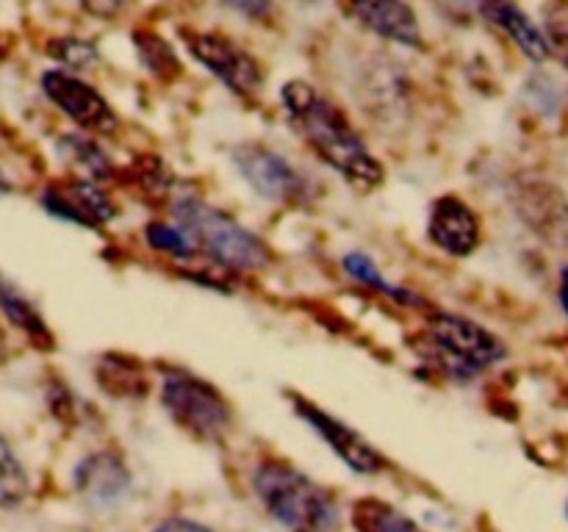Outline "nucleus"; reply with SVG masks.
I'll return each instance as SVG.
<instances>
[{
  "label": "nucleus",
  "instance_id": "f257e3e1",
  "mask_svg": "<svg viewBox=\"0 0 568 532\" xmlns=\"http://www.w3.org/2000/svg\"><path fill=\"white\" fill-rule=\"evenodd\" d=\"M281 109L288 127L303 139L316 161H322L349 188L372 194L386 183L383 161L331 94L305 78H292L281 86Z\"/></svg>",
  "mask_w": 568,
  "mask_h": 532
},
{
  "label": "nucleus",
  "instance_id": "f03ea898",
  "mask_svg": "<svg viewBox=\"0 0 568 532\" xmlns=\"http://www.w3.org/2000/svg\"><path fill=\"white\" fill-rule=\"evenodd\" d=\"M170 208L172 222L186 231L197 255H205L225 275H253L275 260L270 242L261 233L200 194H178Z\"/></svg>",
  "mask_w": 568,
  "mask_h": 532
},
{
  "label": "nucleus",
  "instance_id": "7ed1b4c3",
  "mask_svg": "<svg viewBox=\"0 0 568 532\" xmlns=\"http://www.w3.org/2000/svg\"><path fill=\"white\" fill-rule=\"evenodd\" d=\"M416 355L436 375L453 382H471L508 358V347L483 321L455 310H427L416 336Z\"/></svg>",
  "mask_w": 568,
  "mask_h": 532
},
{
  "label": "nucleus",
  "instance_id": "20e7f679",
  "mask_svg": "<svg viewBox=\"0 0 568 532\" xmlns=\"http://www.w3.org/2000/svg\"><path fill=\"white\" fill-rule=\"evenodd\" d=\"M264 513L286 532H338L342 508L325 485L283 458H264L250 471Z\"/></svg>",
  "mask_w": 568,
  "mask_h": 532
},
{
  "label": "nucleus",
  "instance_id": "39448f33",
  "mask_svg": "<svg viewBox=\"0 0 568 532\" xmlns=\"http://www.w3.org/2000/svg\"><path fill=\"white\" fill-rule=\"evenodd\" d=\"M159 402L166 419L200 443H225L236 424L231 399L214 382L183 366H161Z\"/></svg>",
  "mask_w": 568,
  "mask_h": 532
},
{
  "label": "nucleus",
  "instance_id": "423d86ee",
  "mask_svg": "<svg viewBox=\"0 0 568 532\" xmlns=\"http://www.w3.org/2000/svg\"><path fill=\"white\" fill-rule=\"evenodd\" d=\"M236 175L247 183L255 197L275 205H308L314 186L308 175L281 150L264 142H242L231 150Z\"/></svg>",
  "mask_w": 568,
  "mask_h": 532
},
{
  "label": "nucleus",
  "instance_id": "0eeeda50",
  "mask_svg": "<svg viewBox=\"0 0 568 532\" xmlns=\"http://www.w3.org/2000/svg\"><path fill=\"white\" fill-rule=\"evenodd\" d=\"M292 410L297 413V419L342 460L347 469H353L355 474L375 477L381 471L388 469V460L364 432H358L355 427H349L347 421H342L338 416H333L331 410L320 408L314 399L303 397L297 391H286Z\"/></svg>",
  "mask_w": 568,
  "mask_h": 532
},
{
  "label": "nucleus",
  "instance_id": "6e6552de",
  "mask_svg": "<svg viewBox=\"0 0 568 532\" xmlns=\"http://www.w3.org/2000/svg\"><path fill=\"white\" fill-rule=\"evenodd\" d=\"M39 89H42L44 100L55 111H61L78 131H87L92 136H111L120 127L114 105L78 72L61 70V66L44 70L39 75Z\"/></svg>",
  "mask_w": 568,
  "mask_h": 532
},
{
  "label": "nucleus",
  "instance_id": "1a4fd4ad",
  "mask_svg": "<svg viewBox=\"0 0 568 532\" xmlns=\"http://www.w3.org/2000/svg\"><path fill=\"white\" fill-rule=\"evenodd\" d=\"M183 42H186L189 55L200 66H205L227 92L244 100L258 98L264 89V66L250 50H244L225 33L211 31H186Z\"/></svg>",
  "mask_w": 568,
  "mask_h": 532
},
{
  "label": "nucleus",
  "instance_id": "9d476101",
  "mask_svg": "<svg viewBox=\"0 0 568 532\" xmlns=\"http://www.w3.org/2000/svg\"><path fill=\"white\" fill-rule=\"evenodd\" d=\"M37 203L53 219L89 227V231H103L116 219V203L105 183L83 175L44 183L37 194Z\"/></svg>",
  "mask_w": 568,
  "mask_h": 532
},
{
  "label": "nucleus",
  "instance_id": "9b49d317",
  "mask_svg": "<svg viewBox=\"0 0 568 532\" xmlns=\"http://www.w3.org/2000/svg\"><path fill=\"white\" fill-rule=\"evenodd\" d=\"M427 238L449 258H469L483 244V219L460 194H442L427 211Z\"/></svg>",
  "mask_w": 568,
  "mask_h": 532
},
{
  "label": "nucleus",
  "instance_id": "f8f14e48",
  "mask_svg": "<svg viewBox=\"0 0 568 532\" xmlns=\"http://www.w3.org/2000/svg\"><path fill=\"white\" fill-rule=\"evenodd\" d=\"M75 491L94 510H111L131 493V469L111 449L89 452L72 471Z\"/></svg>",
  "mask_w": 568,
  "mask_h": 532
},
{
  "label": "nucleus",
  "instance_id": "ddd939ff",
  "mask_svg": "<svg viewBox=\"0 0 568 532\" xmlns=\"http://www.w3.org/2000/svg\"><path fill=\"white\" fill-rule=\"evenodd\" d=\"M347 11L358 25L399 48H422V22L408 0H347Z\"/></svg>",
  "mask_w": 568,
  "mask_h": 532
},
{
  "label": "nucleus",
  "instance_id": "4468645a",
  "mask_svg": "<svg viewBox=\"0 0 568 532\" xmlns=\"http://www.w3.org/2000/svg\"><path fill=\"white\" fill-rule=\"evenodd\" d=\"M0 321L39 352L55 349V336L31 294L0 272Z\"/></svg>",
  "mask_w": 568,
  "mask_h": 532
},
{
  "label": "nucleus",
  "instance_id": "2eb2a0df",
  "mask_svg": "<svg viewBox=\"0 0 568 532\" xmlns=\"http://www.w3.org/2000/svg\"><path fill=\"white\" fill-rule=\"evenodd\" d=\"M477 9H480V14L491 25H497L519 48V53L525 59L536 61V64H544L549 59V44L544 31L514 0H477Z\"/></svg>",
  "mask_w": 568,
  "mask_h": 532
},
{
  "label": "nucleus",
  "instance_id": "dca6fc26",
  "mask_svg": "<svg viewBox=\"0 0 568 532\" xmlns=\"http://www.w3.org/2000/svg\"><path fill=\"white\" fill-rule=\"evenodd\" d=\"M342 269L349 280H355L358 286H364V288H369V291L381 294V297L392 299V303L405 305V308H416V310L427 308V303L419 297V294H414L410 288H403V286H397V283L388 280V277L381 272V266L375 264V258L366 253H361V249H353V253L344 255Z\"/></svg>",
  "mask_w": 568,
  "mask_h": 532
},
{
  "label": "nucleus",
  "instance_id": "f3484780",
  "mask_svg": "<svg viewBox=\"0 0 568 532\" xmlns=\"http://www.w3.org/2000/svg\"><path fill=\"white\" fill-rule=\"evenodd\" d=\"M55 147H59L61 158H67L72 166H75L78 175L92 177V181H100V183H109L111 177L116 175L114 161L109 158L103 144H100L92 133L87 131L61 133Z\"/></svg>",
  "mask_w": 568,
  "mask_h": 532
},
{
  "label": "nucleus",
  "instance_id": "a211bd4d",
  "mask_svg": "<svg viewBox=\"0 0 568 532\" xmlns=\"http://www.w3.org/2000/svg\"><path fill=\"white\" fill-rule=\"evenodd\" d=\"M355 532H425L408 513L377 497H364L353 502L349 513Z\"/></svg>",
  "mask_w": 568,
  "mask_h": 532
},
{
  "label": "nucleus",
  "instance_id": "6ab92c4d",
  "mask_svg": "<svg viewBox=\"0 0 568 532\" xmlns=\"http://www.w3.org/2000/svg\"><path fill=\"white\" fill-rule=\"evenodd\" d=\"M98 380L114 397H142L148 391L142 366L125 355H103L98 364Z\"/></svg>",
  "mask_w": 568,
  "mask_h": 532
},
{
  "label": "nucleus",
  "instance_id": "aec40b11",
  "mask_svg": "<svg viewBox=\"0 0 568 532\" xmlns=\"http://www.w3.org/2000/svg\"><path fill=\"white\" fill-rule=\"evenodd\" d=\"M31 493V477L20 454L0 430V510H17Z\"/></svg>",
  "mask_w": 568,
  "mask_h": 532
},
{
  "label": "nucleus",
  "instance_id": "412c9836",
  "mask_svg": "<svg viewBox=\"0 0 568 532\" xmlns=\"http://www.w3.org/2000/svg\"><path fill=\"white\" fill-rule=\"evenodd\" d=\"M142 238L153 253L164 255V258L175 260V264H189V260L197 258V249H194L192 238L186 236V231L178 222H148L142 227Z\"/></svg>",
  "mask_w": 568,
  "mask_h": 532
},
{
  "label": "nucleus",
  "instance_id": "4be33fe9",
  "mask_svg": "<svg viewBox=\"0 0 568 532\" xmlns=\"http://www.w3.org/2000/svg\"><path fill=\"white\" fill-rule=\"evenodd\" d=\"M133 44H136V53L142 59L144 70L153 72L155 78H175L181 72V61H178L175 50L166 39H161L153 31H139L133 33Z\"/></svg>",
  "mask_w": 568,
  "mask_h": 532
},
{
  "label": "nucleus",
  "instance_id": "5701e85b",
  "mask_svg": "<svg viewBox=\"0 0 568 532\" xmlns=\"http://www.w3.org/2000/svg\"><path fill=\"white\" fill-rule=\"evenodd\" d=\"M48 55L53 61H59L61 70H70V72H87L89 66H94L100 61L98 44L89 42V39H81V37L50 39Z\"/></svg>",
  "mask_w": 568,
  "mask_h": 532
},
{
  "label": "nucleus",
  "instance_id": "b1692460",
  "mask_svg": "<svg viewBox=\"0 0 568 532\" xmlns=\"http://www.w3.org/2000/svg\"><path fill=\"white\" fill-rule=\"evenodd\" d=\"M544 37H547L549 55H558L568 66V6H555V9L547 11Z\"/></svg>",
  "mask_w": 568,
  "mask_h": 532
},
{
  "label": "nucleus",
  "instance_id": "393cba45",
  "mask_svg": "<svg viewBox=\"0 0 568 532\" xmlns=\"http://www.w3.org/2000/svg\"><path fill=\"white\" fill-rule=\"evenodd\" d=\"M133 181H136V186H142L144 192L153 194L166 192V188L172 186L164 161L155 158V155H144V158L136 161V166H133Z\"/></svg>",
  "mask_w": 568,
  "mask_h": 532
},
{
  "label": "nucleus",
  "instance_id": "a878e982",
  "mask_svg": "<svg viewBox=\"0 0 568 532\" xmlns=\"http://www.w3.org/2000/svg\"><path fill=\"white\" fill-rule=\"evenodd\" d=\"M222 6H227L236 14L247 17V20H264L272 14V3L275 0H220Z\"/></svg>",
  "mask_w": 568,
  "mask_h": 532
},
{
  "label": "nucleus",
  "instance_id": "bb28decb",
  "mask_svg": "<svg viewBox=\"0 0 568 532\" xmlns=\"http://www.w3.org/2000/svg\"><path fill=\"white\" fill-rule=\"evenodd\" d=\"M81 9L87 11L94 20H114L116 14H122V9L128 6V0H78Z\"/></svg>",
  "mask_w": 568,
  "mask_h": 532
},
{
  "label": "nucleus",
  "instance_id": "cd10ccee",
  "mask_svg": "<svg viewBox=\"0 0 568 532\" xmlns=\"http://www.w3.org/2000/svg\"><path fill=\"white\" fill-rule=\"evenodd\" d=\"M153 532H214V530L200 524V521L186 519V515H170V519H164L161 524H155Z\"/></svg>",
  "mask_w": 568,
  "mask_h": 532
},
{
  "label": "nucleus",
  "instance_id": "c85d7f7f",
  "mask_svg": "<svg viewBox=\"0 0 568 532\" xmlns=\"http://www.w3.org/2000/svg\"><path fill=\"white\" fill-rule=\"evenodd\" d=\"M558 299H560V308L568 316V264L560 269V288H558Z\"/></svg>",
  "mask_w": 568,
  "mask_h": 532
},
{
  "label": "nucleus",
  "instance_id": "c756f323",
  "mask_svg": "<svg viewBox=\"0 0 568 532\" xmlns=\"http://www.w3.org/2000/svg\"><path fill=\"white\" fill-rule=\"evenodd\" d=\"M14 192H17V183L11 181L9 172H6L3 166H0V200L11 197V194H14Z\"/></svg>",
  "mask_w": 568,
  "mask_h": 532
},
{
  "label": "nucleus",
  "instance_id": "7c9ffc66",
  "mask_svg": "<svg viewBox=\"0 0 568 532\" xmlns=\"http://www.w3.org/2000/svg\"><path fill=\"white\" fill-rule=\"evenodd\" d=\"M9 349H11V341H9V327L0 321V364H6V358H9Z\"/></svg>",
  "mask_w": 568,
  "mask_h": 532
},
{
  "label": "nucleus",
  "instance_id": "2f4dec72",
  "mask_svg": "<svg viewBox=\"0 0 568 532\" xmlns=\"http://www.w3.org/2000/svg\"><path fill=\"white\" fill-rule=\"evenodd\" d=\"M566 515H568V502H566Z\"/></svg>",
  "mask_w": 568,
  "mask_h": 532
}]
</instances>
